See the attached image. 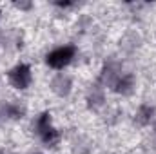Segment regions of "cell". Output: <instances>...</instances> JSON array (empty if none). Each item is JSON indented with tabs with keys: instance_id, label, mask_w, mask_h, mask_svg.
<instances>
[{
	"instance_id": "13",
	"label": "cell",
	"mask_w": 156,
	"mask_h": 154,
	"mask_svg": "<svg viewBox=\"0 0 156 154\" xmlns=\"http://www.w3.org/2000/svg\"><path fill=\"white\" fill-rule=\"evenodd\" d=\"M0 154H4V152H2V151H0Z\"/></svg>"
},
{
	"instance_id": "2",
	"label": "cell",
	"mask_w": 156,
	"mask_h": 154,
	"mask_svg": "<svg viewBox=\"0 0 156 154\" xmlns=\"http://www.w3.org/2000/svg\"><path fill=\"white\" fill-rule=\"evenodd\" d=\"M31 67L27 64H18L9 71V82L15 89H27L31 85Z\"/></svg>"
},
{
	"instance_id": "9",
	"label": "cell",
	"mask_w": 156,
	"mask_h": 154,
	"mask_svg": "<svg viewBox=\"0 0 156 154\" xmlns=\"http://www.w3.org/2000/svg\"><path fill=\"white\" fill-rule=\"evenodd\" d=\"M51 125V114L49 113H42V114L37 118V121H35V129H37V132H42L44 129H47Z\"/></svg>"
},
{
	"instance_id": "7",
	"label": "cell",
	"mask_w": 156,
	"mask_h": 154,
	"mask_svg": "<svg viewBox=\"0 0 156 154\" xmlns=\"http://www.w3.org/2000/svg\"><path fill=\"white\" fill-rule=\"evenodd\" d=\"M24 114H26V107L20 105V103H15V102L5 103L0 111V116H7L11 120H20V118H24Z\"/></svg>"
},
{
	"instance_id": "3",
	"label": "cell",
	"mask_w": 156,
	"mask_h": 154,
	"mask_svg": "<svg viewBox=\"0 0 156 154\" xmlns=\"http://www.w3.org/2000/svg\"><path fill=\"white\" fill-rule=\"evenodd\" d=\"M71 78L64 73H58L56 76L51 80V89L58 94V96H67L71 93Z\"/></svg>"
},
{
	"instance_id": "11",
	"label": "cell",
	"mask_w": 156,
	"mask_h": 154,
	"mask_svg": "<svg viewBox=\"0 0 156 154\" xmlns=\"http://www.w3.org/2000/svg\"><path fill=\"white\" fill-rule=\"evenodd\" d=\"M154 129H156V121H154Z\"/></svg>"
},
{
	"instance_id": "6",
	"label": "cell",
	"mask_w": 156,
	"mask_h": 154,
	"mask_svg": "<svg viewBox=\"0 0 156 154\" xmlns=\"http://www.w3.org/2000/svg\"><path fill=\"white\" fill-rule=\"evenodd\" d=\"M104 102H105L104 87H100V83H98V85H94V87L89 91V94H87V103H89V107H91L93 111H96V109H100V107L104 105Z\"/></svg>"
},
{
	"instance_id": "5",
	"label": "cell",
	"mask_w": 156,
	"mask_h": 154,
	"mask_svg": "<svg viewBox=\"0 0 156 154\" xmlns=\"http://www.w3.org/2000/svg\"><path fill=\"white\" fill-rule=\"evenodd\" d=\"M153 120H154V107L149 103H142L134 114V121L144 127V125H149Z\"/></svg>"
},
{
	"instance_id": "1",
	"label": "cell",
	"mask_w": 156,
	"mask_h": 154,
	"mask_svg": "<svg viewBox=\"0 0 156 154\" xmlns=\"http://www.w3.org/2000/svg\"><path fill=\"white\" fill-rule=\"evenodd\" d=\"M75 54H76L75 45H62V47L53 49V51L47 54L45 62H47V65L53 67V69H64V67H67V65L73 62Z\"/></svg>"
},
{
	"instance_id": "4",
	"label": "cell",
	"mask_w": 156,
	"mask_h": 154,
	"mask_svg": "<svg viewBox=\"0 0 156 154\" xmlns=\"http://www.w3.org/2000/svg\"><path fill=\"white\" fill-rule=\"evenodd\" d=\"M113 89L116 91L118 94H123V96L131 94V93H133V89H134V76H133V75H129V73L120 75V78L116 80V83L113 85Z\"/></svg>"
},
{
	"instance_id": "12",
	"label": "cell",
	"mask_w": 156,
	"mask_h": 154,
	"mask_svg": "<svg viewBox=\"0 0 156 154\" xmlns=\"http://www.w3.org/2000/svg\"><path fill=\"white\" fill-rule=\"evenodd\" d=\"M33 154H40V152H33Z\"/></svg>"
},
{
	"instance_id": "10",
	"label": "cell",
	"mask_w": 156,
	"mask_h": 154,
	"mask_svg": "<svg viewBox=\"0 0 156 154\" xmlns=\"http://www.w3.org/2000/svg\"><path fill=\"white\" fill-rule=\"evenodd\" d=\"M55 5H58V7H71L73 2H55Z\"/></svg>"
},
{
	"instance_id": "8",
	"label": "cell",
	"mask_w": 156,
	"mask_h": 154,
	"mask_svg": "<svg viewBox=\"0 0 156 154\" xmlns=\"http://www.w3.org/2000/svg\"><path fill=\"white\" fill-rule=\"evenodd\" d=\"M40 140L47 145V147H55V145H58V142H60V132L55 129V127H47V129H44L42 132H38Z\"/></svg>"
}]
</instances>
